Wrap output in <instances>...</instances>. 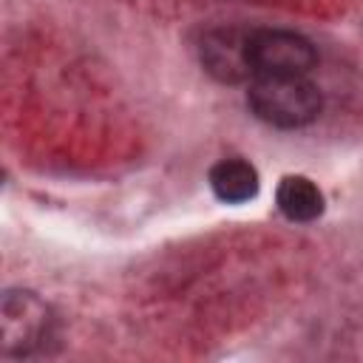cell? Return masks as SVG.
I'll use <instances>...</instances> for the list:
<instances>
[{
    "label": "cell",
    "mask_w": 363,
    "mask_h": 363,
    "mask_svg": "<svg viewBox=\"0 0 363 363\" xmlns=\"http://www.w3.org/2000/svg\"><path fill=\"white\" fill-rule=\"evenodd\" d=\"M250 31L252 28H241V26H221V28L207 31L199 45L204 71L221 82L252 79V65H250V51H247Z\"/></svg>",
    "instance_id": "cell-4"
},
{
    "label": "cell",
    "mask_w": 363,
    "mask_h": 363,
    "mask_svg": "<svg viewBox=\"0 0 363 363\" xmlns=\"http://www.w3.org/2000/svg\"><path fill=\"white\" fill-rule=\"evenodd\" d=\"M213 193L227 204H241L258 193V170L244 159H221L210 170Z\"/></svg>",
    "instance_id": "cell-5"
},
{
    "label": "cell",
    "mask_w": 363,
    "mask_h": 363,
    "mask_svg": "<svg viewBox=\"0 0 363 363\" xmlns=\"http://www.w3.org/2000/svg\"><path fill=\"white\" fill-rule=\"evenodd\" d=\"M51 329L48 303L31 289H9L0 303V349L6 357L31 354Z\"/></svg>",
    "instance_id": "cell-3"
},
{
    "label": "cell",
    "mask_w": 363,
    "mask_h": 363,
    "mask_svg": "<svg viewBox=\"0 0 363 363\" xmlns=\"http://www.w3.org/2000/svg\"><path fill=\"white\" fill-rule=\"evenodd\" d=\"M247 51L252 77H306L318 62L315 45L286 28H252Z\"/></svg>",
    "instance_id": "cell-2"
},
{
    "label": "cell",
    "mask_w": 363,
    "mask_h": 363,
    "mask_svg": "<svg viewBox=\"0 0 363 363\" xmlns=\"http://www.w3.org/2000/svg\"><path fill=\"white\" fill-rule=\"evenodd\" d=\"M247 102L275 128H303L320 113V91L309 77H252Z\"/></svg>",
    "instance_id": "cell-1"
},
{
    "label": "cell",
    "mask_w": 363,
    "mask_h": 363,
    "mask_svg": "<svg viewBox=\"0 0 363 363\" xmlns=\"http://www.w3.org/2000/svg\"><path fill=\"white\" fill-rule=\"evenodd\" d=\"M275 201L289 221H315L323 213V193L306 176H284L275 190Z\"/></svg>",
    "instance_id": "cell-6"
}]
</instances>
